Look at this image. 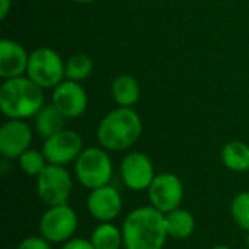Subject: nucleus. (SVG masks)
Returning <instances> with one entry per match:
<instances>
[{
	"label": "nucleus",
	"mask_w": 249,
	"mask_h": 249,
	"mask_svg": "<svg viewBox=\"0 0 249 249\" xmlns=\"http://www.w3.org/2000/svg\"><path fill=\"white\" fill-rule=\"evenodd\" d=\"M18 162H19L20 169L31 177H38L48 165V160L44 156V153L38 150H32V149H28L25 153H22Z\"/></svg>",
	"instance_id": "obj_21"
},
{
	"label": "nucleus",
	"mask_w": 249,
	"mask_h": 249,
	"mask_svg": "<svg viewBox=\"0 0 249 249\" xmlns=\"http://www.w3.org/2000/svg\"><path fill=\"white\" fill-rule=\"evenodd\" d=\"M74 174L77 181L89 190L108 185L112 178L111 158L104 147L83 149L74 162Z\"/></svg>",
	"instance_id": "obj_4"
},
{
	"label": "nucleus",
	"mask_w": 249,
	"mask_h": 249,
	"mask_svg": "<svg viewBox=\"0 0 249 249\" xmlns=\"http://www.w3.org/2000/svg\"><path fill=\"white\" fill-rule=\"evenodd\" d=\"M143 131L140 115L133 108L118 107L107 114L96 130V137L105 150L120 152L137 143Z\"/></svg>",
	"instance_id": "obj_2"
},
{
	"label": "nucleus",
	"mask_w": 249,
	"mask_h": 249,
	"mask_svg": "<svg viewBox=\"0 0 249 249\" xmlns=\"http://www.w3.org/2000/svg\"><path fill=\"white\" fill-rule=\"evenodd\" d=\"M223 165L233 172L249 171V146L241 140H232L222 149Z\"/></svg>",
	"instance_id": "obj_18"
},
{
	"label": "nucleus",
	"mask_w": 249,
	"mask_h": 249,
	"mask_svg": "<svg viewBox=\"0 0 249 249\" xmlns=\"http://www.w3.org/2000/svg\"><path fill=\"white\" fill-rule=\"evenodd\" d=\"M83 152V140L79 133L73 130H63L47 139L42 146V153L51 165H69Z\"/></svg>",
	"instance_id": "obj_9"
},
{
	"label": "nucleus",
	"mask_w": 249,
	"mask_h": 249,
	"mask_svg": "<svg viewBox=\"0 0 249 249\" xmlns=\"http://www.w3.org/2000/svg\"><path fill=\"white\" fill-rule=\"evenodd\" d=\"M121 178L133 191L149 190L155 179V168L150 158L142 152H130L121 162Z\"/></svg>",
	"instance_id": "obj_10"
},
{
	"label": "nucleus",
	"mask_w": 249,
	"mask_h": 249,
	"mask_svg": "<svg viewBox=\"0 0 249 249\" xmlns=\"http://www.w3.org/2000/svg\"><path fill=\"white\" fill-rule=\"evenodd\" d=\"M77 225L79 219L76 212L67 204H60L48 207L42 214L39 220V232L41 236L51 244L67 242L74 235Z\"/></svg>",
	"instance_id": "obj_7"
},
{
	"label": "nucleus",
	"mask_w": 249,
	"mask_h": 249,
	"mask_svg": "<svg viewBox=\"0 0 249 249\" xmlns=\"http://www.w3.org/2000/svg\"><path fill=\"white\" fill-rule=\"evenodd\" d=\"M61 249H95L92 241L88 239H82V238H74L67 241Z\"/></svg>",
	"instance_id": "obj_24"
},
{
	"label": "nucleus",
	"mask_w": 249,
	"mask_h": 249,
	"mask_svg": "<svg viewBox=\"0 0 249 249\" xmlns=\"http://www.w3.org/2000/svg\"><path fill=\"white\" fill-rule=\"evenodd\" d=\"M64 64L55 50L39 47L29 54L26 76L42 89H54L66 79Z\"/></svg>",
	"instance_id": "obj_5"
},
{
	"label": "nucleus",
	"mask_w": 249,
	"mask_h": 249,
	"mask_svg": "<svg viewBox=\"0 0 249 249\" xmlns=\"http://www.w3.org/2000/svg\"><path fill=\"white\" fill-rule=\"evenodd\" d=\"M64 71H66V79L80 83L82 80H86L92 74L93 61L86 54H74L67 58L64 64Z\"/></svg>",
	"instance_id": "obj_20"
},
{
	"label": "nucleus",
	"mask_w": 249,
	"mask_h": 249,
	"mask_svg": "<svg viewBox=\"0 0 249 249\" xmlns=\"http://www.w3.org/2000/svg\"><path fill=\"white\" fill-rule=\"evenodd\" d=\"M152 207L166 214L179 209L184 200V185L175 174H159L147 190Z\"/></svg>",
	"instance_id": "obj_8"
},
{
	"label": "nucleus",
	"mask_w": 249,
	"mask_h": 249,
	"mask_svg": "<svg viewBox=\"0 0 249 249\" xmlns=\"http://www.w3.org/2000/svg\"><path fill=\"white\" fill-rule=\"evenodd\" d=\"M231 213L236 225L249 232V191L241 193L233 198L231 204Z\"/></svg>",
	"instance_id": "obj_22"
},
{
	"label": "nucleus",
	"mask_w": 249,
	"mask_h": 249,
	"mask_svg": "<svg viewBox=\"0 0 249 249\" xmlns=\"http://www.w3.org/2000/svg\"><path fill=\"white\" fill-rule=\"evenodd\" d=\"M28 61L29 54L19 42L6 38L0 41V76L4 80L23 76Z\"/></svg>",
	"instance_id": "obj_14"
},
{
	"label": "nucleus",
	"mask_w": 249,
	"mask_h": 249,
	"mask_svg": "<svg viewBox=\"0 0 249 249\" xmlns=\"http://www.w3.org/2000/svg\"><path fill=\"white\" fill-rule=\"evenodd\" d=\"M121 231L125 249H163L168 238L165 214L152 206L133 210Z\"/></svg>",
	"instance_id": "obj_1"
},
{
	"label": "nucleus",
	"mask_w": 249,
	"mask_h": 249,
	"mask_svg": "<svg viewBox=\"0 0 249 249\" xmlns=\"http://www.w3.org/2000/svg\"><path fill=\"white\" fill-rule=\"evenodd\" d=\"M247 247H248L249 249V232H248V235H247Z\"/></svg>",
	"instance_id": "obj_28"
},
{
	"label": "nucleus",
	"mask_w": 249,
	"mask_h": 249,
	"mask_svg": "<svg viewBox=\"0 0 249 249\" xmlns=\"http://www.w3.org/2000/svg\"><path fill=\"white\" fill-rule=\"evenodd\" d=\"M32 142V130L23 120H9L0 128V153L4 159H19Z\"/></svg>",
	"instance_id": "obj_11"
},
{
	"label": "nucleus",
	"mask_w": 249,
	"mask_h": 249,
	"mask_svg": "<svg viewBox=\"0 0 249 249\" xmlns=\"http://www.w3.org/2000/svg\"><path fill=\"white\" fill-rule=\"evenodd\" d=\"M42 88L28 76L7 79L0 88V111L9 120H26L44 107Z\"/></svg>",
	"instance_id": "obj_3"
},
{
	"label": "nucleus",
	"mask_w": 249,
	"mask_h": 249,
	"mask_svg": "<svg viewBox=\"0 0 249 249\" xmlns=\"http://www.w3.org/2000/svg\"><path fill=\"white\" fill-rule=\"evenodd\" d=\"M212 249H231L229 247H225V245H219V247H214V248Z\"/></svg>",
	"instance_id": "obj_27"
},
{
	"label": "nucleus",
	"mask_w": 249,
	"mask_h": 249,
	"mask_svg": "<svg viewBox=\"0 0 249 249\" xmlns=\"http://www.w3.org/2000/svg\"><path fill=\"white\" fill-rule=\"evenodd\" d=\"M111 95L118 107L133 108L140 99V85L136 77L121 74L114 79L111 85Z\"/></svg>",
	"instance_id": "obj_16"
},
{
	"label": "nucleus",
	"mask_w": 249,
	"mask_h": 249,
	"mask_svg": "<svg viewBox=\"0 0 249 249\" xmlns=\"http://www.w3.org/2000/svg\"><path fill=\"white\" fill-rule=\"evenodd\" d=\"M12 0H0V19H6L7 13L10 12Z\"/></svg>",
	"instance_id": "obj_25"
},
{
	"label": "nucleus",
	"mask_w": 249,
	"mask_h": 249,
	"mask_svg": "<svg viewBox=\"0 0 249 249\" xmlns=\"http://www.w3.org/2000/svg\"><path fill=\"white\" fill-rule=\"evenodd\" d=\"M36 178L38 196L45 206L54 207L60 204H67V200L71 194L73 182L70 174L67 172V169H64V166L48 163Z\"/></svg>",
	"instance_id": "obj_6"
},
{
	"label": "nucleus",
	"mask_w": 249,
	"mask_h": 249,
	"mask_svg": "<svg viewBox=\"0 0 249 249\" xmlns=\"http://www.w3.org/2000/svg\"><path fill=\"white\" fill-rule=\"evenodd\" d=\"M66 120L64 114L54 104H47L34 117V124L38 136L47 140L64 130Z\"/></svg>",
	"instance_id": "obj_15"
},
{
	"label": "nucleus",
	"mask_w": 249,
	"mask_h": 249,
	"mask_svg": "<svg viewBox=\"0 0 249 249\" xmlns=\"http://www.w3.org/2000/svg\"><path fill=\"white\" fill-rule=\"evenodd\" d=\"M73 1H76V3H82V4H88V3H93V1H96V0H73Z\"/></svg>",
	"instance_id": "obj_26"
},
{
	"label": "nucleus",
	"mask_w": 249,
	"mask_h": 249,
	"mask_svg": "<svg viewBox=\"0 0 249 249\" xmlns=\"http://www.w3.org/2000/svg\"><path fill=\"white\" fill-rule=\"evenodd\" d=\"M50 244L42 236H29L18 245V249H51Z\"/></svg>",
	"instance_id": "obj_23"
},
{
	"label": "nucleus",
	"mask_w": 249,
	"mask_h": 249,
	"mask_svg": "<svg viewBox=\"0 0 249 249\" xmlns=\"http://www.w3.org/2000/svg\"><path fill=\"white\" fill-rule=\"evenodd\" d=\"M90 241L95 249H120L121 245H124L123 231L111 222H104L96 226L92 232Z\"/></svg>",
	"instance_id": "obj_19"
},
{
	"label": "nucleus",
	"mask_w": 249,
	"mask_h": 249,
	"mask_svg": "<svg viewBox=\"0 0 249 249\" xmlns=\"http://www.w3.org/2000/svg\"><path fill=\"white\" fill-rule=\"evenodd\" d=\"M86 206L93 219L99 220L101 223L112 222L120 216L123 210V198L121 194L108 184L90 190Z\"/></svg>",
	"instance_id": "obj_13"
},
{
	"label": "nucleus",
	"mask_w": 249,
	"mask_h": 249,
	"mask_svg": "<svg viewBox=\"0 0 249 249\" xmlns=\"http://www.w3.org/2000/svg\"><path fill=\"white\" fill-rule=\"evenodd\" d=\"M51 104H54L66 118H77L88 108V93L79 82L66 79L53 89Z\"/></svg>",
	"instance_id": "obj_12"
},
{
	"label": "nucleus",
	"mask_w": 249,
	"mask_h": 249,
	"mask_svg": "<svg viewBox=\"0 0 249 249\" xmlns=\"http://www.w3.org/2000/svg\"><path fill=\"white\" fill-rule=\"evenodd\" d=\"M165 225L169 238L174 239H187L194 233L196 219L188 210L177 209L165 214Z\"/></svg>",
	"instance_id": "obj_17"
}]
</instances>
